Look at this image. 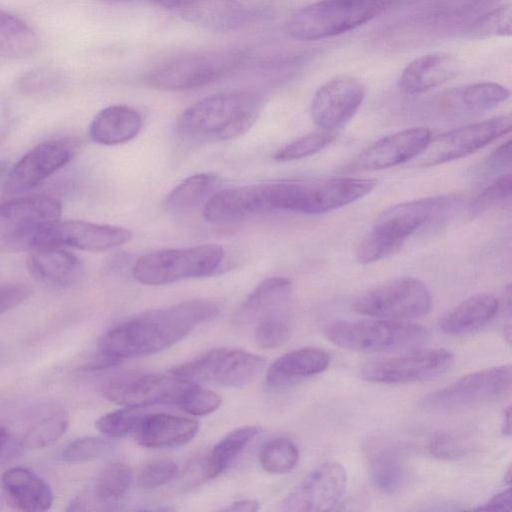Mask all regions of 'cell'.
<instances>
[{
    "label": "cell",
    "instance_id": "1",
    "mask_svg": "<svg viewBox=\"0 0 512 512\" xmlns=\"http://www.w3.org/2000/svg\"><path fill=\"white\" fill-rule=\"evenodd\" d=\"M220 311L218 301L192 299L135 315L101 336L97 344V357L86 365V369H102L124 359L165 350L179 342L198 324L216 317Z\"/></svg>",
    "mask_w": 512,
    "mask_h": 512
},
{
    "label": "cell",
    "instance_id": "2",
    "mask_svg": "<svg viewBox=\"0 0 512 512\" xmlns=\"http://www.w3.org/2000/svg\"><path fill=\"white\" fill-rule=\"evenodd\" d=\"M376 185L375 179L352 177L264 182L250 186L249 205L255 214L271 211L322 214L358 201Z\"/></svg>",
    "mask_w": 512,
    "mask_h": 512
},
{
    "label": "cell",
    "instance_id": "3",
    "mask_svg": "<svg viewBox=\"0 0 512 512\" xmlns=\"http://www.w3.org/2000/svg\"><path fill=\"white\" fill-rule=\"evenodd\" d=\"M262 105V96L254 91L211 95L193 103L180 115L178 131L196 142L234 139L254 125Z\"/></svg>",
    "mask_w": 512,
    "mask_h": 512
},
{
    "label": "cell",
    "instance_id": "4",
    "mask_svg": "<svg viewBox=\"0 0 512 512\" xmlns=\"http://www.w3.org/2000/svg\"><path fill=\"white\" fill-rule=\"evenodd\" d=\"M458 202L453 195H437L393 205L379 214L360 241L356 258L370 264L396 253L417 230L444 218Z\"/></svg>",
    "mask_w": 512,
    "mask_h": 512
},
{
    "label": "cell",
    "instance_id": "5",
    "mask_svg": "<svg viewBox=\"0 0 512 512\" xmlns=\"http://www.w3.org/2000/svg\"><path fill=\"white\" fill-rule=\"evenodd\" d=\"M394 0H319L293 13L285 23L287 35L297 40L337 36L373 20Z\"/></svg>",
    "mask_w": 512,
    "mask_h": 512
},
{
    "label": "cell",
    "instance_id": "6",
    "mask_svg": "<svg viewBox=\"0 0 512 512\" xmlns=\"http://www.w3.org/2000/svg\"><path fill=\"white\" fill-rule=\"evenodd\" d=\"M246 57L247 51L239 48L189 52L158 64L148 72L145 81L157 90H190L227 76Z\"/></svg>",
    "mask_w": 512,
    "mask_h": 512
},
{
    "label": "cell",
    "instance_id": "7",
    "mask_svg": "<svg viewBox=\"0 0 512 512\" xmlns=\"http://www.w3.org/2000/svg\"><path fill=\"white\" fill-rule=\"evenodd\" d=\"M224 256L223 248L217 244L161 249L138 258L132 267V276L144 285L207 277L220 268Z\"/></svg>",
    "mask_w": 512,
    "mask_h": 512
},
{
    "label": "cell",
    "instance_id": "8",
    "mask_svg": "<svg viewBox=\"0 0 512 512\" xmlns=\"http://www.w3.org/2000/svg\"><path fill=\"white\" fill-rule=\"evenodd\" d=\"M324 335L338 347L360 352L411 348L429 338L423 326L382 318L334 322L324 328Z\"/></svg>",
    "mask_w": 512,
    "mask_h": 512
},
{
    "label": "cell",
    "instance_id": "9",
    "mask_svg": "<svg viewBox=\"0 0 512 512\" xmlns=\"http://www.w3.org/2000/svg\"><path fill=\"white\" fill-rule=\"evenodd\" d=\"M432 307L427 286L414 277H398L361 293L354 310L373 318L407 321L425 316Z\"/></svg>",
    "mask_w": 512,
    "mask_h": 512
},
{
    "label": "cell",
    "instance_id": "10",
    "mask_svg": "<svg viewBox=\"0 0 512 512\" xmlns=\"http://www.w3.org/2000/svg\"><path fill=\"white\" fill-rule=\"evenodd\" d=\"M265 365L261 356L235 348H215L173 368L170 372L193 383L243 387L254 381Z\"/></svg>",
    "mask_w": 512,
    "mask_h": 512
},
{
    "label": "cell",
    "instance_id": "11",
    "mask_svg": "<svg viewBox=\"0 0 512 512\" xmlns=\"http://www.w3.org/2000/svg\"><path fill=\"white\" fill-rule=\"evenodd\" d=\"M511 386V365L484 369L428 394L422 406L435 412L454 411L505 397Z\"/></svg>",
    "mask_w": 512,
    "mask_h": 512
},
{
    "label": "cell",
    "instance_id": "12",
    "mask_svg": "<svg viewBox=\"0 0 512 512\" xmlns=\"http://www.w3.org/2000/svg\"><path fill=\"white\" fill-rule=\"evenodd\" d=\"M511 125V116L501 115L431 137L415 165L429 167L465 157L508 133Z\"/></svg>",
    "mask_w": 512,
    "mask_h": 512
},
{
    "label": "cell",
    "instance_id": "13",
    "mask_svg": "<svg viewBox=\"0 0 512 512\" xmlns=\"http://www.w3.org/2000/svg\"><path fill=\"white\" fill-rule=\"evenodd\" d=\"M453 354L443 348L420 349L375 359L361 368V377L369 382L401 384L430 380L446 372Z\"/></svg>",
    "mask_w": 512,
    "mask_h": 512
},
{
    "label": "cell",
    "instance_id": "14",
    "mask_svg": "<svg viewBox=\"0 0 512 512\" xmlns=\"http://www.w3.org/2000/svg\"><path fill=\"white\" fill-rule=\"evenodd\" d=\"M190 383L171 372L169 375L130 372L109 380L103 386L102 393L109 401L129 408L156 404L177 405Z\"/></svg>",
    "mask_w": 512,
    "mask_h": 512
},
{
    "label": "cell",
    "instance_id": "15",
    "mask_svg": "<svg viewBox=\"0 0 512 512\" xmlns=\"http://www.w3.org/2000/svg\"><path fill=\"white\" fill-rule=\"evenodd\" d=\"M131 238L132 233L123 227L82 220L57 221L35 234L33 249L69 246L84 251L102 252L125 245Z\"/></svg>",
    "mask_w": 512,
    "mask_h": 512
},
{
    "label": "cell",
    "instance_id": "16",
    "mask_svg": "<svg viewBox=\"0 0 512 512\" xmlns=\"http://www.w3.org/2000/svg\"><path fill=\"white\" fill-rule=\"evenodd\" d=\"M60 202L47 195H32L0 204V249L59 221Z\"/></svg>",
    "mask_w": 512,
    "mask_h": 512
},
{
    "label": "cell",
    "instance_id": "17",
    "mask_svg": "<svg viewBox=\"0 0 512 512\" xmlns=\"http://www.w3.org/2000/svg\"><path fill=\"white\" fill-rule=\"evenodd\" d=\"M75 149V143L67 139L38 144L11 168L4 190L9 194H21L34 189L66 165L72 159Z\"/></svg>",
    "mask_w": 512,
    "mask_h": 512
},
{
    "label": "cell",
    "instance_id": "18",
    "mask_svg": "<svg viewBox=\"0 0 512 512\" xmlns=\"http://www.w3.org/2000/svg\"><path fill=\"white\" fill-rule=\"evenodd\" d=\"M347 473L338 462L329 461L311 471L284 499L286 511H328L343 498Z\"/></svg>",
    "mask_w": 512,
    "mask_h": 512
},
{
    "label": "cell",
    "instance_id": "19",
    "mask_svg": "<svg viewBox=\"0 0 512 512\" xmlns=\"http://www.w3.org/2000/svg\"><path fill=\"white\" fill-rule=\"evenodd\" d=\"M365 97L363 83L352 76H338L318 88L311 103V117L320 129L336 131L356 114Z\"/></svg>",
    "mask_w": 512,
    "mask_h": 512
},
{
    "label": "cell",
    "instance_id": "20",
    "mask_svg": "<svg viewBox=\"0 0 512 512\" xmlns=\"http://www.w3.org/2000/svg\"><path fill=\"white\" fill-rule=\"evenodd\" d=\"M432 137L426 127H413L387 135L362 150L345 170H382L415 159Z\"/></svg>",
    "mask_w": 512,
    "mask_h": 512
},
{
    "label": "cell",
    "instance_id": "21",
    "mask_svg": "<svg viewBox=\"0 0 512 512\" xmlns=\"http://www.w3.org/2000/svg\"><path fill=\"white\" fill-rule=\"evenodd\" d=\"M26 265L35 279L53 288L74 287L83 276V265L79 258L60 246H45L29 251Z\"/></svg>",
    "mask_w": 512,
    "mask_h": 512
},
{
    "label": "cell",
    "instance_id": "22",
    "mask_svg": "<svg viewBox=\"0 0 512 512\" xmlns=\"http://www.w3.org/2000/svg\"><path fill=\"white\" fill-rule=\"evenodd\" d=\"M0 486L6 501L17 510L43 512L54 501L49 484L26 467L7 470L1 477Z\"/></svg>",
    "mask_w": 512,
    "mask_h": 512
},
{
    "label": "cell",
    "instance_id": "23",
    "mask_svg": "<svg viewBox=\"0 0 512 512\" xmlns=\"http://www.w3.org/2000/svg\"><path fill=\"white\" fill-rule=\"evenodd\" d=\"M194 419L166 413L145 414L134 436L146 448H168L189 442L198 432Z\"/></svg>",
    "mask_w": 512,
    "mask_h": 512
},
{
    "label": "cell",
    "instance_id": "24",
    "mask_svg": "<svg viewBox=\"0 0 512 512\" xmlns=\"http://www.w3.org/2000/svg\"><path fill=\"white\" fill-rule=\"evenodd\" d=\"M330 360V354L318 347L290 351L270 365L266 373V384L271 388H283L325 371Z\"/></svg>",
    "mask_w": 512,
    "mask_h": 512
},
{
    "label": "cell",
    "instance_id": "25",
    "mask_svg": "<svg viewBox=\"0 0 512 512\" xmlns=\"http://www.w3.org/2000/svg\"><path fill=\"white\" fill-rule=\"evenodd\" d=\"M457 70L456 60L448 54L420 56L402 70L398 86L408 94L422 93L447 82L456 75Z\"/></svg>",
    "mask_w": 512,
    "mask_h": 512
},
{
    "label": "cell",
    "instance_id": "26",
    "mask_svg": "<svg viewBox=\"0 0 512 512\" xmlns=\"http://www.w3.org/2000/svg\"><path fill=\"white\" fill-rule=\"evenodd\" d=\"M142 128L138 111L127 105H111L102 109L89 127L91 139L105 146L123 144L134 139Z\"/></svg>",
    "mask_w": 512,
    "mask_h": 512
},
{
    "label": "cell",
    "instance_id": "27",
    "mask_svg": "<svg viewBox=\"0 0 512 512\" xmlns=\"http://www.w3.org/2000/svg\"><path fill=\"white\" fill-rule=\"evenodd\" d=\"M498 309L499 302L493 295L475 294L450 310L441 319L440 327L449 335H467L486 326Z\"/></svg>",
    "mask_w": 512,
    "mask_h": 512
},
{
    "label": "cell",
    "instance_id": "28",
    "mask_svg": "<svg viewBox=\"0 0 512 512\" xmlns=\"http://www.w3.org/2000/svg\"><path fill=\"white\" fill-rule=\"evenodd\" d=\"M292 284L285 277L273 276L261 281L239 308L241 324L255 323L262 316L291 307Z\"/></svg>",
    "mask_w": 512,
    "mask_h": 512
},
{
    "label": "cell",
    "instance_id": "29",
    "mask_svg": "<svg viewBox=\"0 0 512 512\" xmlns=\"http://www.w3.org/2000/svg\"><path fill=\"white\" fill-rule=\"evenodd\" d=\"M132 470L124 462L107 464L97 475L91 496H80L69 504L68 510H87L88 505L110 506L118 502L129 490Z\"/></svg>",
    "mask_w": 512,
    "mask_h": 512
},
{
    "label": "cell",
    "instance_id": "30",
    "mask_svg": "<svg viewBox=\"0 0 512 512\" xmlns=\"http://www.w3.org/2000/svg\"><path fill=\"white\" fill-rule=\"evenodd\" d=\"M220 178L210 172L189 176L167 196L164 205L171 213H186L203 205L219 190Z\"/></svg>",
    "mask_w": 512,
    "mask_h": 512
},
{
    "label": "cell",
    "instance_id": "31",
    "mask_svg": "<svg viewBox=\"0 0 512 512\" xmlns=\"http://www.w3.org/2000/svg\"><path fill=\"white\" fill-rule=\"evenodd\" d=\"M259 433L260 428L257 426H245L223 437L211 452L202 458L206 479H213L224 472Z\"/></svg>",
    "mask_w": 512,
    "mask_h": 512
},
{
    "label": "cell",
    "instance_id": "32",
    "mask_svg": "<svg viewBox=\"0 0 512 512\" xmlns=\"http://www.w3.org/2000/svg\"><path fill=\"white\" fill-rule=\"evenodd\" d=\"M509 96L510 91L506 87L494 82H481L448 93L443 102L454 109L480 112L498 106Z\"/></svg>",
    "mask_w": 512,
    "mask_h": 512
},
{
    "label": "cell",
    "instance_id": "33",
    "mask_svg": "<svg viewBox=\"0 0 512 512\" xmlns=\"http://www.w3.org/2000/svg\"><path fill=\"white\" fill-rule=\"evenodd\" d=\"M38 44L36 33L25 21L0 8L1 57H27L35 53Z\"/></svg>",
    "mask_w": 512,
    "mask_h": 512
},
{
    "label": "cell",
    "instance_id": "34",
    "mask_svg": "<svg viewBox=\"0 0 512 512\" xmlns=\"http://www.w3.org/2000/svg\"><path fill=\"white\" fill-rule=\"evenodd\" d=\"M68 424L69 415L64 409H50L31 423L20 437L23 447L39 449L50 446L65 433Z\"/></svg>",
    "mask_w": 512,
    "mask_h": 512
},
{
    "label": "cell",
    "instance_id": "35",
    "mask_svg": "<svg viewBox=\"0 0 512 512\" xmlns=\"http://www.w3.org/2000/svg\"><path fill=\"white\" fill-rule=\"evenodd\" d=\"M373 486L385 494H394L404 483L405 467L400 457L388 450L375 453L369 464Z\"/></svg>",
    "mask_w": 512,
    "mask_h": 512
},
{
    "label": "cell",
    "instance_id": "36",
    "mask_svg": "<svg viewBox=\"0 0 512 512\" xmlns=\"http://www.w3.org/2000/svg\"><path fill=\"white\" fill-rule=\"evenodd\" d=\"M255 324V339L261 348L279 347L291 334V307L268 313L259 318Z\"/></svg>",
    "mask_w": 512,
    "mask_h": 512
},
{
    "label": "cell",
    "instance_id": "37",
    "mask_svg": "<svg viewBox=\"0 0 512 512\" xmlns=\"http://www.w3.org/2000/svg\"><path fill=\"white\" fill-rule=\"evenodd\" d=\"M263 469L271 474H285L292 471L299 460L297 446L285 437L267 442L259 455Z\"/></svg>",
    "mask_w": 512,
    "mask_h": 512
},
{
    "label": "cell",
    "instance_id": "38",
    "mask_svg": "<svg viewBox=\"0 0 512 512\" xmlns=\"http://www.w3.org/2000/svg\"><path fill=\"white\" fill-rule=\"evenodd\" d=\"M335 138V131L319 129L285 145L275 153L274 159L279 162L303 159L321 151L330 145Z\"/></svg>",
    "mask_w": 512,
    "mask_h": 512
},
{
    "label": "cell",
    "instance_id": "39",
    "mask_svg": "<svg viewBox=\"0 0 512 512\" xmlns=\"http://www.w3.org/2000/svg\"><path fill=\"white\" fill-rule=\"evenodd\" d=\"M512 10L503 5L480 16L467 30L470 39H489L511 35Z\"/></svg>",
    "mask_w": 512,
    "mask_h": 512
},
{
    "label": "cell",
    "instance_id": "40",
    "mask_svg": "<svg viewBox=\"0 0 512 512\" xmlns=\"http://www.w3.org/2000/svg\"><path fill=\"white\" fill-rule=\"evenodd\" d=\"M137 409L125 407L106 413L96 421V428L110 438L134 434L145 415Z\"/></svg>",
    "mask_w": 512,
    "mask_h": 512
},
{
    "label": "cell",
    "instance_id": "41",
    "mask_svg": "<svg viewBox=\"0 0 512 512\" xmlns=\"http://www.w3.org/2000/svg\"><path fill=\"white\" fill-rule=\"evenodd\" d=\"M511 173L499 176L494 182L483 189L469 204L468 215L470 219L476 218L491 208L497 206L511 196Z\"/></svg>",
    "mask_w": 512,
    "mask_h": 512
},
{
    "label": "cell",
    "instance_id": "42",
    "mask_svg": "<svg viewBox=\"0 0 512 512\" xmlns=\"http://www.w3.org/2000/svg\"><path fill=\"white\" fill-rule=\"evenodd\" d=\"M221 404V397L196 383H190L183 391L177 406L192 416H204L214 412Z\"/></svg>",
    "mask_w": 512,
    "mask_h": 512
},
{
    "label": "cell",
    "instance_id": "43",
    "mask_svg": "<svg viewBox=\"0 0 512 512\" xmlns=\"http://www.w3.org/2000/svg\"><path fill=\"white\" fill-rule=\"evenodd\" d=\"M62 71L52 67H42L24 74L18 81V88L25 94H42L54 91L64 83Z\"/></svg>",
    "mask_w": 512,
    "mask_h": 512
},
{
    "label": "cell",
    "instance_id": "44",
    "mask_svg": "<svg viewBox=\"0 0 512 512\" xmlns=\"http://www.w3.org/2000/svg\"><path fill=\"white\" fill-rule=\"evenodd\" d=\"M111 448V443L100 437H82L70 442L63 450L62 458L69 463H81L96 459Z\"/></svg>",
    "mask_w": 512,
    "mask_h": 512
},
{
    "label": "cell",
    "instance_id": "45",
    "mask_svg": "<svg viewBox=\"0 0 512 512\" xmlns=\"http://www.w3.org/2000/svg\"><path fill=\"white\" fill-rule=\"evenodd\" d=\"M179 472L170 460H154L146 464L138 474V485L143 489H155L173 480Z\"/></svg>",
    "mask_w": 512,
    "mask_h": 512
},
{
    "label": "cell",
    "instance_id": "46",
    "mask_svg": "<svg viewBox=\"0 0 512 512\" xmlns=\"http://www.w3.org/2000/svg\"><path fill=\"white\" fill-rule=\"evenodd\" d=\"M428 449L436 458L452 460L464 455L462 442L450 433H441L434 436L428 445Z\"/></svg>",
    "mask_w": 512,
    "mask_h": 512
},
{
    "label": "cell",
    "instance_id": "47",
    "mask_svg": "<svg viewBox=\"0 0 512 512\" xmlns=\"http://www.w3.org/2000/svg\"><path fill=\"white\" fill-rule=\"evenodd\" d=\"M511 164V139H508L493 150L478 169L480 175L494 174Z\"/></svg>",
    "mask_w": 512,
    "mask_h": 512
},
{
    "label": "cell",
    "instance_id": "48",
    "mask_svg": "<svg viewBox=\"0 0 512 512\" xmlns=\"http://www.w3.org/2000/svg\"><path fill=\"white\" fill-rule=\"evenodd\" d=\"M31 294L24 284L0 285V314L9 311L23 303Z\"/></svg>",
    "mask_w": 512,
    "mask_h": 512
},
{
    "label": "cell",
    "instance_id": "49",
    "mask_svg": "<svg viewBox=\"0 0 512 512\" xmlns=\"http://www.w3.org/2000/svg\"><path fill=\"white\" fill-rule=\"evenodd\" d=\"M23 448L21 438L0 427V466L15 458Z\"/></svg>",
    "mask_w": 512,
    "mask_h": 512
},
{
    "label": "cell",
    "instance_id": "50",
    "mask_svg": "<svg viewBox=\"0 0 512 512\" xmlns=\"http://www.w3.org/2000/svg\"><path fill=\"white\" fill-rule=\"evenodd\" d=\"M512 509V492L508 488L493 496L485 504L474 508L477 511H510Z\"/></svg>",
    "mask_w": 512,
    "mask_h": 512
},
{
    "label": "cell",
    "instance_id": "51",
    "mask_svg": "<svg viewBox=\"0 0 512 512\" xmlns=\"http://www.w3.org/2000/svg\"><path fill=\"white\" fill-rule=\"evenodd\" d=\"M14 117L9 104L0 99V145L7 138L12 125Z\"/></svg>",
    "mask_w": 512,
    "mask_h": 512
},
{
    "label": "cell",
    "instance_id": "52",
    "mask_svg": "<svg viewBox=\"0 0 512 512\" xmlns=\"http://www.w3.org/2000/svg\"><path fill=\"white\" fill-rule=\"evenodd\" d=\"M156 5L165 9H189L201 0H152Z\"/></svg>",
    "mask_w": 512,
    "mask_h": 512
},
{
    "label": "cell",
    "instance_id": "53",
    "mask_svg": "<svg viewBox=\"0 0 512 512\" xmlns=\"http://www.w3.org/2000/svg\"><path fill=\"white\" fill-rule=\"evenodd\" d=\"M259 509V503L255 500H239L226 507V511L254 512Z\"/></svg>",
    "mask_w": 512,
    "mask_h": 512
},
{
    "label": "cell",
    "instance_id": "54",
    "mask_svg": "<svg viewBox=\"0 0 512 512\" xmlns=\"http://www.w3.org/2000/svg\"><path fill=\"white\" fill-rule=\"evenodd\" d=\"M501 431L504 435L510 436L511 434V408L506 407L502 414Z\"/></svg>",
    "mask_w": 512,
    "mask_h": 512
},
{
    "label": "cell",
    "instance_id": "55",
    "mask_svg": "<svg viewBox=\"0 0 512 512\" xmlns=\"http://www.w3.org/2000/svg\"><path fill=\"white\" fill-rule=\"evenodd\" d=\"M7 169V163L5 161L0 160V178L4 175Z\"/></svg>",
    "mask_w": 512,
    "mask_h": 512
},
{
    "label": "cell",
    "instance_id": "56",
    "mask_svg": "<svg viewBox=\"0 0 512 512\" xmlns=\"http://www.w3.org/2000/svg\"><path fill=\"white\" fill-rule=\"evenodd\" d=\"M504 479L506 480L507 483H511V469L510 467L508 468L507 472H506V475L504 476Z\"/></svg>",
    "mask_w": 512,
    "mask_h": 512
},
{
    "label": "cell",
    "instance_id": "57",
    "mask_svg": "<svg viewBox=\"0 0 512 512\" xmlns=\"http://www.w3.org/2000/svg\"><path fill=\"white\" fill-rule=\"evenodd\" d=\"M106 1H111V2H128V1H132V0H106Z\"/></svg>",
    "mask_w": 512,
    "mask_h": 512
}]
</instances>
